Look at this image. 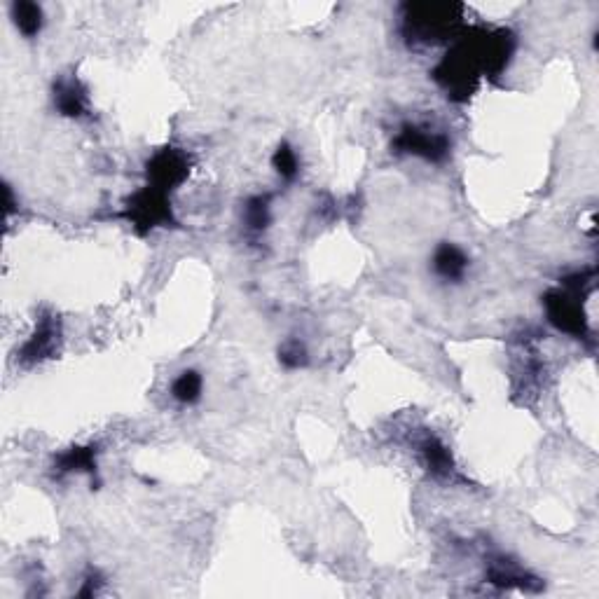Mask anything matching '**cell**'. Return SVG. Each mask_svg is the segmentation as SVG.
Returning <instances> with one entry per match:
<instances>
[{
  "mask_svg": "<svg viewBox=\"0 0 599 599\" xmlns=\"http://www.w3.org/2000/svg\"><path fill=\"white\" fill-rule=\"evenodd\" d=\"M54 108L59 110V115L71 117V120H80V117L89 115V94L87 87L82 85L78 78H59L54 82L52 89Z\"/></svg>",
  "mask_w": 599,
  "mask_h": 599,
  "instance_id": "obj_8",
  "label": "cell"
},
{
  "mask_svg": "<svg viewBox=\"0 0 599 599\" xmlns=\"http://www.w3.org/2000/svg\"><path fill=\"white\" fill-rule=\"evenodd\" d=\"M244 220H246V227H249L251 232H265L267 227H270V220H272V213H270V197H251L249 202H246L244 206Z\"/></svg>",
  "mask_w": 599,
  "mask_h": 599,
  "instance_id": "obj_14",
  "label": "cell"
},
{
  "mask_svg": "<svg viewBox=\"0 0 599 599\" xmlns=\"http://www.w3.org/2000/svg\"><path fill=\"white\" fill-rule=\"evenodd\" d=\"M57 473H87L96 475V447L94 445H75L71 450L61 452L54 461Z\"/></svg>",
  "mask_w": 599,
  "mask_h": 599,
  "instance_id": "obj_12",
  "label": "cell"
},
{
  "mask_svg": "<svg viewBox=\"0 0 599 599\" xmlns=\"http://www.w3.org/2000/svg\"><path fill=\"white\" fill-rule=\"evenodd\" d=\"M125 218L139 234H148L155 227L174 225V211H171V199L167 192L146 185L129 197L125 206Z\"/></svg>",
  "mask_w": 599,
  "mask_h": 599,
  "instance_id": "obj_3",
  "label": "cell"
},
{
  "mask_svg": "<svg viewBox=\"0 0 599 599\" xmlns=\"http://www.w3.org/2000/svg\"><path fill=\"white\" fill-rule=\"evenodd\" d=\"M417 452H419V459H422V464L426 471H429L433 478H443V480H450L454 471V459H452V452L447 450V445L440 440L438 436H433V433H424L422 438L417 440Z\"/></svg>",
  "mask_w": 599,
  "mask_h": 599,
  "instance_id": "obj_9",
  "label": "cell"
},
{
  "mask_svg": "<svg viewBox=\"0 0 599 599\" xmlns=\"http://www.w3.org/2000/svg\"><path fill=\"white\" fill-rule=\"evenodd\" d=\"M391 150L401 155H415L426 162H445L450 157V136L424 125H403L391 141Z\"/></svg>",
  "mask_w": 599,
  "mask_h": 599,
  "instance_id": "obj_4",
  "label": "cell"
},
{
  "mask_svg": "<svg viewBox=\"0 0 599 599\" xmlns=\"http://www.w3.org/2000/svg\"><path fill=\"white\" fill-rule=\"evenodd\" d=\"M464 29V5L405 3L401 5V33L408 45H438L454 40Z\"/></svg>",
  "mask_w": 599,
  "mask_h": 599,
  "instance_id": "obj_2",
  "label": "cell"
},
{
  "mask_svg": "<svg viewBox=\"0 0 599 599\" xmlns=\"http://www.w3.org/2000/svg\"><path fill=\"white\" fill-rule=\"evenodd\" d=\"M190 174V155L181 148L167 146L150 157L146 164V176H148V185L153 188L167 192L171 195V190H176L185 178Z\"/></svg>",
  "mask_w": 599,
  "mask_h": 599,
  "instance_id": "obj_6",
  "label": "cell"
},
{
  "mask_svg": "<svg viewBox=\"0 0 599 599\" xmlns=\"http://www.w3.org/2000/svg\"><path fill=\"white\" fill-rule=\"evenodd\" d=\"M515 52V33L490 26H464L452 47L433 68V80L447 99L464 103L483 78H497L508 68Z\"/></svg>",
  "mask_w": 599,
  "mask_h": 599,
  "instance_id": "obj_1",
  "label": "cell"
},
{
  "mask_svg": "<svg viewBox=\"0 0 599 599\" xmlns=\"http://www.w3.org/2000/svg\"><path fill=\"white\" fill-rule=\"evenodd\" d=\"M569 286V291H550L543 300L546 305L548 321L553 323L557 330L569 333L574 337H585L588 335V326H585V314L583 305L578 300V281H564Z\"/></svg>",
  "mask_w": 599,
  "mask_h": 599,
  "instance_id": "obj_5",
  "label": "cell"
},
{
  "mask_svg": "<svg viewBox=\"0 0 599 599\" xmlns=\"http://www.w3.org/2000/svg\"><path fill=\"white\" fill-rule=\"evenodd\" d=\"M59 340H61V328L59 321L54 316H43L38 323L36 333H33L26 344L19 351V361L24 366H36V363L50 358L54 351L59 349Z\"/></svg>",
  "mask_w": 599,
  "mask_h": 599,
  "instance_id": "obj_7",
  "label": "cell"
},
{
  "mask_svg": "<svg viewBox=\"0 0 599 599\" xmlns=\"http://www.w3.org/2000/svg\"><path fill=\"white\" fill-rule=\"evenodd\" d=\"M10 17L15 29L22 33L24 38H36L40 31H43L45 24V15L43 8L38 3H31V0H17L12 3L10 8Z\"/></svg>",
  "mask_w": 599,
  "mask_h": 599,
  "instance_id": "obj_11",
  "label": "cell"
},
{
  "mask_svg": "<svg viewBox=\"0 0 599 599\" xmlns=\"http://www.w3.org/2000/svg\"><path fill=\"white\" fill-rule=\"evenodd\" d=\"M202 389H204L202 375H199L197 370H183V373L174 380V384H171V396H174V401L178 403L192 405L202 398Z\"/></svg>",
  "mask_w": 599,
  "mask_h": 599,
  "instance_id": "obj_13",
  "label": "cell"
},
{
  "mask_svg": "<svg viewBox=\"0 0 599 599\" xmlns=\"http://www.w3.org/2000/svg\"><path fill=\"white\" fill-rule=\"evenodd\" d=\"M309 361L307 356V349L305 344H302L300 340H288L281 344L279 349V363L288 370H298V368H305Z\"/></svg>",
  "mask_w": 599,
  "mask_h": 599,
  "instance_id": "obj_16",
  "label": "cell"
},
{
  "mask_svg": "<svg viewBox=\"0 0 599 599\" xmlns=\"http://www.w3.org/2000/svg\"><path fill=\"white\" fill-rule=\"evenodd\" d=\"M433 272L445 284H459V281H464L468 272L466 253L454 244H440L436 253H433Z\"/></svg>",
  "mask_w": 599,
  "mask_h": 599,
  "instance_id": "obj_10",
  "label": "cell"
},
{
  "mask_svg": "<svg viewBox=\"0 0 599 599\" xmlns=\"http://www.w3.org/2000/svg\"><path fill=\"white\" fill-rule=\"evenodd\" d=\"M272 167L281 178H284V181H293L300 171L298 153H295L288 143H281V146L277 148V153H274V157H272Z\"/></svg>",
  "mask_w": 599,
  "mask_h": 599,
  "instance_id": "obj_15",
  "label": "cell"
}]
</instances>
